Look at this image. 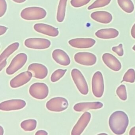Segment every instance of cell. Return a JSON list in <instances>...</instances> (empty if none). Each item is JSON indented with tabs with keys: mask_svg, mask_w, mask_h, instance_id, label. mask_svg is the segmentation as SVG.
Returning <instances> with one entry per match:
<instances>
[{
	"mask_svg": "<svg viewBox=\"0 0 135 135\" xmlns=\"http://www.w3.org/2000/svg\"><path fill=\"white\" fill-rule=\"evenodd\" d=\"M129 124L128 115L124 111L118 110L113 113L109 118V124L111 131L117 135L125 132Z\"/></svg>",
	"mask_w": 135,
	"mask_h": 135,
	"instance_id": "6da1fadb",
	"label": "cell"
},
{
	"mask_svg": "<svg viewBox=\"0 0 135 135\" xmlns=\"http://www.w3.org/2000/svg\"><path fill=\"white\" fill-rule=\"evenodd\" d=\"M46 11L39 7H30L24 8L21 12L20 16L23 19L29 21L40 20L45 18Z\"/></svg>",
	"mask_w": 135,
	"mask_h": 135,
	"instance_id": "7a4b0ae2",
	"label": "cell"
},
{
	"mask_svg": "<svg viewBox=\"0 0 135 135\" xmlns=\"http://www.w3.org/2000/svg\"><path fill=\"white\" fill-rule=\"evenodd\" d=\"M73 80L80 93L86 95L89 91L88 85L82 73L76 69H72L71 72Z\"/></svg>",
	"mask_w": 135,
	"mask_h": 135,
	"instance_id": "3957f363",
	"label": "cell"
},
{
	"mask_svg": "<svg viewBox=\"0 0 135 135\" xmlns=\"http://www.w3.org/2000/svg\"><path fill=\"white\" fill-rule=\"evenodd\" d=\"M29 93L33 98L42 100L49 95V87L44 83H35L30 87Z\"/></svg>",
	"mask_w": 135,
	"mask_h": 135,
	"instance_id": "277c9868",
	"label": "cell"
},
{
	"mask_svg": "<svg viewBox=\"0 0 135 135\" xmlns=\"http://www.w3.org/2000/svg\"><path fill=\"white\" fill-rule=\"evenodd\" d=\"M91 86L94 95L97 98H101L104 93V84L103 76L101 72L98 71L93 75Z\"/></svg>",
	"mask_w": 135,
	"mask_h": 135,
	"instance_id": "5b68a950",
	"label": "cell"
},
{
	"mask_svg": "<svg viewBox=\"0 0 135 135\" xmlns=\"http://www.w3.org/2000/svg\"><path fill=\"white\" fill-rule=\"evenodd\" d=\"M68 106V100L63 97L52 98L46 103L47 109L52 112H62L66 109Z\"/></svg>",
	"mask_w": 135,
	"mask_h": 135,
	"instance_id": "8992f818",
	"label": "cell"
},
{
	"mask_svg": "<svg viewBox=\"0 0 135 135\" xmlns=\"http://www.w3.org/2000/svg\"><path fill=\"white\" fill-rule=\"evenodd\" d=\"M27 60V56L26 54H19L12 60L10 65L6 69V73L8 75L15 74L24 66Z\"/></svg>",
	"mask_w": 135,
	"mask_h": 135,
	"instance_id": "52a82bcc",
	"label": "cell"
},
{
	"mask_svg": "<svg viewBox=\"0 0 135 135\" xmlns=\"http://www.w3.org/2000/svg\"><path fill=\"white\" fill-rule=\"evenodd\" d=\"M25 46L33 49L43 50L48 49L51 45V42L48 39L44 38H32L25 40Z\"/></svg>",
	"mask_w": 135,
	"mask_h": 135,
	"instance_id": "ba28073f",
	"label": "cell"
},
{
	"mask_svg": "<svg viewBox=\"0 0 135 135\" xmlns=\"http://www.w3.org/2000/svg\"><path fill=\"white\" fill-rule=\"evenodd\" d=\"M75 61L79 64L85 66H92L97 61L96 56L91 53L80 52L76 54L74 56Z\"/></svg>",
	"mask_w": 135,
	"mask_h": 135,
	"instance_id": "9c48e42d",
	"label": "cell"
},
{
	"mask_svg": "<svg viewBox=\"0 0 135 135\" xmlns=\"http://www.w3.org/2000/svg\"><path fill=\"white\" fill-rule=\"evenodd\" d=\"M91 118V114L89 112H85L81 116L72 130V135H80L89 124Z\"/></svg>",
	"mask_w": 135,
	"mask_h": 135,
	"instance_id": "30bf717a",
	"label": "cell"
},
{
	"mask_svg": "<svg viewBox=\"0 0 135 135\" xmlns=\"http://www.w3.org/2000/svg\"><path fill=\"white\" fill-rule=\"evenodd\" d=\"M26 105L22 99H11L2 102L0 104V110L3 111H11L23 109Z\"/></svg>",
	"mask_w": 135,
	"mask_h": 135,
	"instance_id": "8fae6325",
	"label": "cell"
},
{
	"mask_svg": "<svg viewBox=\"0 0 135 135\" xmlns=\"http://www.w3.org/2000/svg\"><path fill=\"white\" fill-rule=\"evenodd\" d=\"M33 74L29 71L23 72L14 77L10 81V86L12 88L20 87L28 83L31 80Z\"/></svg>",
	"mask_w": 135,
	"mask_h": 135,
	"instance_id": "7c38bea8",
	"label": "cell"
},
{
	"mask_svg": "<svg viewBox=\"0 0 135 135\" xmlns=\"http://www.w3.org/2000/svg\"><path fill=\"white\" fill-rule=\"evenodd\" d=\"M27 70L32 73L34 77L38 79H43L47 76L48 74L47 68L42 64L37 63L30 65Z\"/></svg>",
	"mask_w": 135,
	"mask_h": 135,
	"instance_id": "4fadbf2b",
	"label": "cell"
},
{
	"mask_svg": "<svg viewBox=\"0 0 135 135\" xmlns=\"http://www.w3.org/2000/svg\"><path fill=\"white\" fill-rule=\"evenodd\" d=\"M96 41L91 38H76L71 39L68 43L73 48L79 49H89L94 46Z\"/></svg>",
	"mask_w": 135,
	"mask_h": 135,
	"instance_id": "5bb4252c",
	"label": "cell"
},
{
	"mask_svg": "<svg viewBox=\"0 0 135 135\" xmlns=\"http://www.w3.org/2000/svg\"><path fill=\"white\" fill-rule=\"evenodd\" d=\"M35 31L40 33L51 37H56L59 35V31L57 28L45 23H36L34 26Z\"/></svg>",
	"mask_w": 135,
	"mask_h": 135,
	"instance_id": "9a60e30c",
	"label": "cell"
},
{
	"mask_svg": "<svg viewBox=\"0 0 135 135\" xmlns=\"http://www.w3.org/2000/svg\"><path fill=\"white\" fill-rule=\"evenodd\" d=\"M102 60L104 64L109 68L114 71H118L122 68L120 61L114 56L106 53L103 54Z\"/></svg>",
	"mask_w": 135,
	"mask_h": 135,
	"instance_id": "2e32d148",
	"label": "cell"
},
{
	"mask_svg": "<svg viewBox=\"0 0 135 135\" xmlns=\"http://www.w3.org/2000/svg\"><path fill=\"white\" fill-rule=\"evenodd\" d=\"M52 57L57 63L62 66H68L71 63L69 56L62 50L58 49L54 50Z\"/></svg>",
	"mask_w": 135,
	"mask_h": 135,
	"instance_id": "e0dca14e",
	"label": "cell"
},
{
	"mask_svg": "<svg viewBox=\"0 0 135 135\" xmlns=\"http://www.w3.org/2000/svg\"><path fill=\"white\" fill-rule=\"evenodd\" d=\"M103 105L102 102H99L79 103L74 106L73 109L76 112H83L89 110L101 109Z\"/></svg>",
	"mask_w": 135,
	"mask_h": 135,
	"instance_id": "ac0fdd59",
	"label": "cell"
},
{
	"mask_svg": "<svg viewBox=\"0 0 135 135\" xmlns=\"http://www.w3.org/2000/svg\"><path fill=\"white\" fill-rule=\"evenodd\" d=\"M90 16L93 20L103 24H108L113 20L111 14L104 11L95 12L91 14Z\"/></svg>",
	"mask_w": 135,
	"mask_h": 135,
	"instance_id": "d6986e66",
	"label": "cell"
},
{
	"mask_svg": "<svg viewBox=\"0 0 135 135\" xmlns=\"http://www.w3.org/2000/svg\"><path fill=\"white\" fill-rule=\"evenodd\" d=\"M95 35L97 37L102 39H112L117 37L119 35V32L114 28L103 29L98 31Z\"/></svg>",
	"mask_w": 135,
	"mask_h": 135,
	"instance_id": "ffe728a7",
	"label": "cell"
},
{
	"mask_svg": "<svg viewBox=\"0 0 135 135\" xmlns=\"http://www.w3.org/2000/svg\"><path fill=\"white\" fill-rule=\"evenodd\" d=\"M19 46V43L16 42L12 43L8 46L0 56V62L7 60L12 54L18 49Z\"/></svg>",
	"mask_w": 135,
	"mask_h": 135,
	"instance_id": "44dd1931",
	"label": "cell"
},
{
	"mask_svg": "<svg viewBox=\"0 0 135 135\" xmlns=\"http://www.w3.org/2000/svg\"><path fill=\"white\" fill-rule=\"evenodd\" d=\"M68 1V0H60L56 16L57 20L59 22H62L64 20Z\"/></svg>",
	"mask_w": 135,
	"mask_h": 135,
	"instance_id": "7402d4cb",
	"label": "cell"
},
{
	"mask_svg": "<svg viewBox=\"0 0 135 135\" xmlns=\"http://www.w3.org/2000/svg\"><path fill=\"white\" fill-rule=\"evenodd\" d=\"M117 2L119 7L125 12L131 13L134 11V4L131 0H117Z\"/></svg>",
	"mask_w": 135,
	"mask_h": 135,
	"instance_id": "603a6c76",
	"label": "cell"
},
{
	"mask_svg": "<svg viewBox=\"0 0 135 135\" xmlns=\"http://www.w3.org/2000/svg\"><path fill=\"white\" fill-rule=\"evenodd\" d=\"M37 121L35 119H28L21 122V128L25 131H33L37 127Z\"/></svg>",
	"mask_w": 135,
	"mask_h": 135,
	"instance_id": "cb8c5ba5",
	"label": "cell"
},
{
	"mask_svg": "<svg viewBox=\"0 0 135 135\" xmlns=\"http://www.w3.org/2000/svg\"><path fill=\"white\" fill-rule=\"evenodd\" d=\"M135 81V71L133 69H130L127 71L123 76V80L121 83L123 82L129 83H134Z\"/></svg>",
	"mask_w": 135,
	"mask_h": 135,
	"instance_id": "d4e9b609",
	"label": "cell"
},
{
	"mask_svg": "<svg viewBox=\"0 0 135 135\" xmlns=\"http://www.w3.org/2000/svg\"><path fill=\"white\" fill-rule=\"evenodd\" d=\"M111 0H96L88 8V10L105 7L111 2Z\"/></svg>",
	"mask_w": 135,
	"mask_h": 135,
	"instance_id": "484cf974",
	"label": "cell"
},
{
	"mask_svg": "<svg viewBox=\"0 0 135 135\" xmlns=\"http://www.w3.org/2000/svg\"><path fill=\"white\" fill-rule=\"evenodd\" d=\"M67 71V69H58L56 70L51 75V82L55 83L58 81L64 76Z\"/></svg>",
	"mask_w": 135,
	"mask_h": 135,
	"instance_id": "4316f807",
	"label": "cell"
},
{
	"mask_svg": "<svg viewBox=\"0 0 135 135\" xmlns=\"http://www.w3.org/2000/svg\"><path fill=\"white\" fill-rule=\"evenodd\" d=\"M116 93L119 98L122 101H126L127 99V91L124 85L122 84L119 86L116 90Z\"/></svg>",
	"mask_w": 135,
	"mask_h": 135,
	"instance_id": "83f0119b",
	"label": "cell"
},
{
	"mask_svg": "<svg viewBox=\"0 0 135 135\" xmlns=\"http://www.w3.org/2000/svg\"><path fill=\"white\" fill-rule=\"evenodd\" d=\"M91 0H71V4L75 8H79L85 6Z\"/></svg>",
	"mask_w": 135,
	"mask_h": 135,
	"instance_id": "f1b7e54d",
	"label": "cell"
},
{
	"mask_svg": "<svg viewBox=\"0 0 135 135\" xmlns=\"http://www.w3.org/2000/svg\"><path fill=\"white\" fill-rule=\"evenodd\" d=\"M7 10V3L5 0H0V17L4 15Z\"/></svg>",
	"mask_w": 135,
	"mask_h": 135,
	"instance_id": "f546056e",
	"label": "cell"
},
{
	"mask_svg": "<svg viewBox=\"0 0 135 135\" xmlns=\"http://www.w3.org/2000/svg\"><path fill=\"white\" fill-rule=\"evenodd\" d=\"M112 50L114 52L116 53L119 56H122L124 55V50L122 44H119L118 46L113 47Z\"/></svg>",
	"mask_w": 135,
	"mask_h": 135,
	"instance_id": "4dcf8cb0",
	"label": "cell"
},
{
	"mask_svg": "<svg viewBox=\"0 0 135 135\" xmlns=\"http://www.w3.org/2000/svg\"><path fill=\"white\" fill-rule=\"evenodd\" d=\"M8 28L4 26H0V35L4 34L7 30Z\"/></svg>",
	"mask_w": 135,
	"mask_h": 135,
	"instance_id": "1f68e13d",
	"label": "cell"
},
{
	"mask_svg": "<svg viewBox=\"0 0 135 135\" xmlns=\"http://www.w3.org/2000/svg\"><path fill=\"white\" fill-rule=\"evenodd\" d=\"M7 64V60H4L1 62L0 64V71H1L4 68L6 67Z\"/></svg>",
	"mask_w": 135,
	"mask_h": 135,
	"instance_id": "d6a6232c",
	"label": "cell"
},
{
	"mask_svg": "<svg viewBox=\"0 0 135 135\" xmlns=\"http://www.w3.org/2000/svg\"><path fill=\"white\" fill-rule=\"evenodd\" d=\"M48 134V133L46 131L43 130H38L35 133L36 135H47Z\"/></svg>",
	"mask_w": 135,
	"mask_h": 135,
	"instance_id": "836d02e7",
	"label": "cell"
},
{
	"mask_svg": "<svg viewBox=\"0 0 135 135\" xmlns=\"http://www.w3.org/2000/svg\"><path fill=\"white\" fill-rule=\"evenodd\" d=\"M131 34L132 37L135 39V23L133 26L131 30Z\"/></svg>",
	"mask_w": 135,
	"mask_h": 135,
	"instance_id": "e575fe53",
	"label": "cell"
},
{
	"mask_svg": "<svg viewBox=\"0 0 135 135\" xmlns=\"http://www.w3.org/2000/svg\"><path fill=\"white\" fill-rule=\"evenodd\" d=\"M129 135H135V126L133 127L130 129L129 132Z\"/></svg>",
	"mask_w": 135,
	"mask_h": 135,
	"instance_id": "d590c367",
	"label": "cell"
},
{
	"mask_svg": "<svg viewBox=\"0 0 135 135\" xmlns=\"http://www.w3.org/2000/svg\"><path fill=\"white\" fill-rule=\"evenodd\" d=\"M12 1L17 3H22L25 2L26 0H12Z\"/></svg>",
	"mask_w": 135,
	"mask_h": 135,
	"instance_id": "8d00e7d4",
	"label": "cell"
},
{
	"mask_svg": "<svg viewBox=\"0 0 135 135\" xmlns=\"http://www.w3.org/2000/svg\"><path fill=\"white\" fill-rule=\"evenodd\" d=\"M0 134L1 135H3L4 133V129L2 126H1V130H0Z\"/></svg>",
	"mask_w": 135,
	"mask_h": 135,
	"instance_id": "74e56055",
	"label": "cell"
},
{
	"mask_svg": "<svg viewBox=\"0 0 135 135\" xmlns=\"http://www.w3.org/2000/svg\"><path fill=\"white\" fill-rule=\"evenodd\" d=\"M132 49L134 51H135V45L133 47Z\"/></svg>",
	"mask_w": 135,
	"mask_h": 135,
	"instance_id": "f35d334b",
	"label": "cell"
},
{
	"mask_svg": "<svg viewBox=\"0 0 135 135\" xmlns=\"http://www.w3.org/2000/svg\"><path fill=\"white\" fill-rule=\"evenodd\" d=\"M105 134V135H106V134H107V133H100V134Z\"/></svg>",
	"mask_w": 135,
	"mask_h": 135,
	"instance_id": "ab89813d",
	"label": "cell"
}]
</instances>
